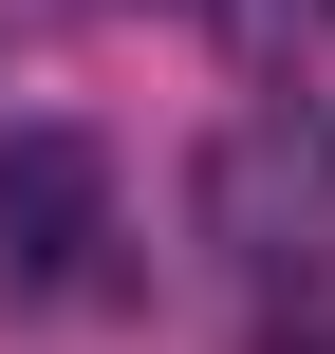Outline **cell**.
Segmentation results:
<instances>
[{"mask_svg": "<svg viewBox=\"0 0 335 354\" xmlns=\"http://www.w3.org/2000/svg\"><path fill=\"white\" fill-rule=\"evenodd\" d=\"M112 243V149L93 131H0V299H75Z\"/></svg>", "mask_w": 335, "mask_h": 354, "instance_id": "obj_1", "label": "cell"}]
</instances>
